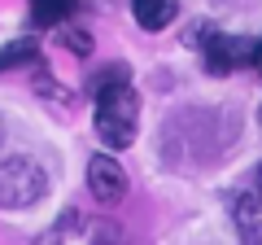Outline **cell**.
I'll return each instance as SVG.
<instances>
[{"mask_svg":"<svg viewBox=\"0 0 262 245\" xmlns=\"http://www.w3.org/2000/svg\"><path fill=\"white\" fill-rule=\"evenodd\" d=\"M236 219H241L245 236H249V245H253V241H258V223H262V215H258V197H241V201H236Z\"/></svg>","mask_w":262,"mask_h":245,"instance_id":"9","label":"cell"},{"mask_svg":"<svg viewBox=\"0 0 262 245\" xmlns=\"http://www.w3.org/2000/svg\"><path fill=\"white\" fill-rule=\"evenodd\" d=\"M48 193V175L31 158H5L0 162V210H27Z\"/></svg>","mask_w":262,"mask_h":245,"instance_id":"3","label":"cell"},{"mask_svg":"<svg viewBox=\"0 0 262 245\" xmlns=\"http://www.w3.org/2000/svg\"><path fill=\"white\" fill-rule=\"evenodd\" d=\"M79 9V0H31V22L35 27H66V18Z\"/></svg>","mask_w":262,"mask_h":245,"instance_id":"7","label":"cell"},{"mask_svg":"<svg viewBox=\"0 0 262 245\" xmlns=\"http://www.w3.org/2000/svg\"><path fill=\"white\" fill-rule=\"evenodd\" d=\"M131 13L140 31H166L179 13V0H131Z\"/></svg>","mask_w":262,"mask_h":245,"instance_id":"6","label":"cell"},{"mask_svg":"<svg viewBox=\"0 0 262 245\" xmlns=\"http://www.w3.org/2000/svg\"><path fill=\"white\" fill-rule=\"evenodd\" d=\"M253 66H258V70H262V39H258V57H253Z\"/></svg>","mask_w":262,"mask_h":245,"instance_id":"11","label":"cell"},{"mask_svg":"<svg viewBox=\"0 0 262 245\" xmlns=\"http://www.w3.org/2000/svg\"><path fill=\"white\" fill-rule=\"evenodd\" d=\"M88 189H92V197L101 201V206H118V201L127 197V171L118 167L114 153H96V158L88 162Z\"/></svg>","mask_w":262,"mask_h":245,"instance_id":"5","label":"cell"},{"mask_svg":"<svg viewBox=\"0 0 262 245\" xmlns=\"http://www.w3.org/2000/svg\"><path fill=\"white\" fill-rule=\"evenodd\" d=\"M57 39H61L75 57H88V53H92V35H88V31H79V27H57Z\"/></svg>","mask_w":262,"mask_h":245,"instance_id":"10","label":"cell"},{"mask_svg":"<svg viewBox=\"0 0 262 245\" xmlns=\"http://www.w3.org/2000/svg\"><path fill=\"white\" fill-rule=\"evenodd\" d=\"M35 57H39V48L31 44V39H13V44L0 48V75H5V70H18V66H31Z\"/></svg>","mask_w":262,"mask_h":245,"instance_id":"8","label":"cell"},{"mask_svg":"<svg viewBox=\"0 0 262 245\" xmlns=\"http://www.w3.org/2000/svg\"><path fill=\"white\" fill-rule=\"evenodd\" d=\"M35 245H127V236H122V228L114 223V219L70 210V215H61Z\"/></svg>","mask_w":262,"mask_h":245,"instance_id":"2","label":"cell"},{"mask_svg":"<svg viewBox=\"0 0 262 245\" xmlns=\"http://www.w3.org/2000/svg\"><path fill=\"white\" fill-rule=\"evenodd\" d=\"M201 57H206V70L210 75H232L241 66H253L258 57V39H245V35H206L201 44Z\"/></svg>","mask_w":262,"mask_h":245,"instance_id":"4","label":"cell"},{"mask_svg":"<svg viewBox=\"0 0 262 245\" xmlns=\"http://www.w3.org/2000/svg\"><path fill=\"white\" fill-rule=\"evenodd\" d=\"M136 122H140V101L127 84H114L96 92V136L110 149H127L136 140Z\"/></svg>","mask_w":262,"mask_h":245,"instance_id":"1","label":"cell"},{"mask_svg":"<svg viewBox=\"0 0 262 245\" xmlns=\"http://www.w3.org/2000/svg\"><path fill=\"white\" fill-rule=\"evenodd\" d=\"M258 193H262V167H258Z\"/></svg>","mask_w":262,"mask_h":245,"instance_id":"12","label":"cell"}]
</instances>
